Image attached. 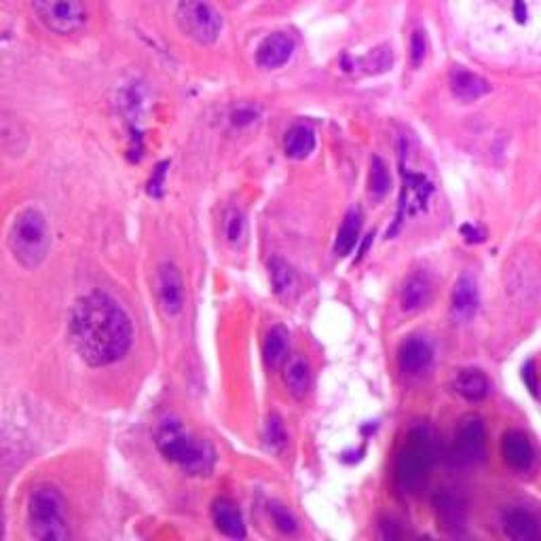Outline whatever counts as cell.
I'll use <instances>...</instances> for the list:
<instances>
[{
	"label": "cell",
	"mask_w": 541,
	"mask_h": 541,
	"mask_svg": "<svg viewBox=\"0 0 541 541\" xmlns=\"http://www.w3.org/2000/svg\"><path fill=\"white\" fill-rule=\"evenodd\" d=\"M68 334L85 364L104 369L121 359L133 343V326L125 309L104 292L85 294L72 307Z\"/></svg>",
	"instance_id": "obj_1"
},
{
	"label": "cell",
	"mask_w": 541,
	"mask_h": 541,
	"mask_svg": "<svg viewBox=\"0 0 541 541\" xmlns=\"http://www.w3.org/2000/svg\"><path fill=\"white\" fill-rule=\"evenodd\" d=\"M167 167H170V163H159L157 170L152 172V178H151V182H149V195L151 197H161L163 195Z\"/></svg>",
	"instance_id": "obj_32"
},
{
	"label": "cell",
	"mask_w": 541,
	"mask_h": 541,
	"mask_svg": "<svg viewBox=\"0 0 541 541\" xmlns=\"http://www.w3.org/2000/svg\"><path fill=\"white\" fill-rule=\"evenodd\" d=\"M176 22L182 35L197 45H213L223 32V16L210 0H180Z\"/></svg>",
	"instance_id": "obj_6"
},
{
	"label": "cell",
	"mask_w": 541,
	"mask_h": 541,
	"mask_svg": "<svg viewBox=\"0 0 541 541\" xmlns=\"http://www.w3.org/2000/svg\"><path fill=\"white\" fill-rule=\"evenodd\" d=\"M271 516H273V523H276V526L282 533H286V536H292V533H297L298 525L297 520H294L292 514L286 510L284 505H273L271 507Z\"/></svg>",
	"instance_id": "obj_31"
},
{
	"label": "cell",
	"mask_w": 541,
	"mask_h": 541,
	"mask_svg": "<svg viewBox=\"0 0 541 541\" xmlns=\"http://www.w3.org/2000/svg\"><path fill=\"white\" fill-rule=\"evenodd\" d=\"M30 5L38 22L53 35H75L87 24L83 0H30Z\"/></svg>",
	"instance_id": "obj_7"
},
{
	"label": "cell",
	"mask_w": 541,
	"mask_h": 541,
	"mask_svg": "<svg viewBox=\"0 0 541 541\" xmlns=\"http://www.w3.org/2000/svg\"><path fill=\"white\" fill-rule=\"evenodd\" d=\"M294 53V38L286 32H273L265 36L256 49V64L263 70H277L290 62Z\"/></svg>",
	"instance_id": "obj_11"
},
{
	"label": "cell",
	"mask_w": 541,
	"mask_h": 541,
	"mask_svg": "<svg viewBox=\"0 0 541 541\" xmlns=\"http://www.w3.org/2000/svg\"><path fill=\"white\" fill-rule=\"evenodd\" d=\"M478 288L476 282L470 276H461L453 290L451 300V313L455 317V322H467L473 317V313L478 309Z\"/></svg>",
	"instance_id": "obj_16"
},
{
	"label": "cell",
	"mask_w": 541,
	"mask_h": 541,
	"mask_svg": "<svg viewBox=\"0 0 541 541\" xmlns=\"http://www.w3.org/2000/svg\"><path fill=\"white\" fill-rule=\"evenodd\" d=\"M438 518H442L444 526H459L463 523V507L451 495H442L438 499Z\"/></svg>",
	"instance_id": "obj_27"
},
{
	"label": "cell",
	"mask_w": 541,
	"mask_h": 541,
	"mask_svg": "<svg viewBox=\"0 0 541 541\" xmlns=\"http://www.w3.org/2000/svg\"><path fill=\"white\" fill-rule=\"evenodd\" d=\"M288 345H290V332L284 326H273L266 334L265 340V362L269 369H279L288 358Z\"/></svg>",
	"instance_id": "obj_22"
},
{
	"label": "cell",
	"mask_w": 541,
	"mask_h": 541,
	"mask_svg": "<svg viewBox=\"0 0 541 541\" xmlns=\"http://www.w3.org/2000/svg\"><path fill=\"white\" fill-rule=\"evenodd\" d=\"M157 297L167 317H176L184 309V282L178 266L163 263L157 271Z\"/></svg>",
	"instance_id": "obj_9"
},
{
	"label": "cell",
	"mask_w": 541,
	"mask_h": 541,
	"mask_svg": "<svg viewBox=\"0 0 541 541\" xmlns=\"http://www.w3.org/2000/svg\"><path fill=\"white\" fill-rule=\"evenodd\" d=\"M486 451V432L480 417H465L457 427L455 459L459 463H478Z\"/></svg>",
	"instance_id": "obj_8"
},
{
	"label": "cell",
	"mask_w": 541,
	"mask_h": 541,
	"mask_svg": "<svg viewBox=\"0 0 541 541\" xmlns=\"http://www.w3.org/2000/svg\"><path fill=\"white\" fill-rule=\"evenodd\" d=\"M514 13H516L518 22H525V19H526V9H525L523 0H514Z\"/></svg>",
	"instance_id": "obj_34"
},
{
	"label": "cell",
	"mask_w": 541,
	"mask_h": 541,
	"mask_svg": "<svg viewBox=\"0 0 541 541\" xmlns=\"http://www.w3.org/2000/svg\"><path fill=\"white\" fill-rule=\"evenodd\" d=\"M155 442L159 453L189 476H210L216 465V453L212 446L176 419H167L159 425Z\"/></svg>",
	"instance_id": "obj_2"
},
{
	"label": "cell",
	"mask_w": 541,
	"mask_h": 541,
	"mask_svg": "<svg viewBox=\"0 0 541 541\" xmlns=\"http://www.w3.org/2000/svg\"><path fill=\"white\" fill-rule=\"evenodd\" d=\"M391 62H393V56H391L390 47H379V49L369 53V56L362 59L366 72H375V75L377 72L390 70Z\"/></svg>",
	"instance_id": "obj_29"
},
{
	"label": "cell",
	"mask_w": 541,
	"mask_h": 541,
	"mask_svg": "<svg viewBox=\"0 0 541 541\" xmlns=\"http://www.w3.org/2000/svg\"><path fill=\"white\" fill-rule=\"evenodd\" d=\"M501 453H504L505 463L516 472L531 470L533 461H536V451H533L531 440L518 430H510L504 433V440H501Z\"/></svg>",
	"instance_id": "obj_13"
},
{
	"label": "cell",
	"mask_w": 541,
	"mask_h": 541,
	"mask_svg": "<svg viewBox=\"0 0 541 541\" xmlns=\"http://www.w3.org/2000/svg\"><path fill=\"white\" fill-rule=\"evenodd\" d=\"M433 364V349L425 338H406L398 349V366L404 377H423Z\"/></svg>",
	"instance_id": "obj_10"
},
{
	"label": "cell",
	"mask_w": 541,
	"mask_h": 541,
	"mask_svg": "<svg viewBox=\"0 0 541 541\" xmlns=\"http://www.w3.org/2000/svg\"><path fill=\"white\" fill-rule=\"evenodd\" d=\"M269 271L273 290H276L279 297L288 294L294 288V284H297V276H294L292 266L282 258H273L269 263Z\"/></svg>",
	"instance_id": "obj_25"
},
{
	"label": "cell",
	"mask_w": 541,
	"mask_h": 541,
	"mask_svg": "<svg viewBox=\"0 0 541 541\" xmlns=\"http://www.w3.org/2000/svg\"><path fill=\"white\" fill-rule=\"evenodd\" d=\"M286 385L294 398H305L307 391L311 387V372H309V364L305 359H292V362L286 366V375H284Z\"/></svg>",
	"instance_id": "obj_23"
},
{
	"label": "cell",
	"mask_w": 541,
	"mask_h": 541,
	"mask_svg": "<svg viewBox=\"0 0 541 541\" xmlns=\"http://www.w3.org/2000/svg\"><path fill=\"white\" fill-rule=\"evenodd\" d=\"M9 248L26 269H36L49 254L51 235L41 210L26 208L13 218L9 229Z\"/></svg>",
	"instance_id": "obj_3"
},
{
	"label": "cell",
	"mask_w": 541,
	"mask_h": 541,
	"mask_svg": "<svg viewBox=\"0 0 541 541\" xmlns=\"http://www.w3.org/2000/svg\"><path fill=\"white\" fill-rule=\"evenodd\" d=\"M28 529L32 537L43 541H62L70 537L62 493L53 486H38L30 493Z\"/></svg>",
	"instance_id": "obj_4"
},
{
	"label": "cell",
	"mask_w": 541,
	"mask_h": 541,
	"mask_svg": "<svg viewBox=\"0 0 541 541\" xmlns=\"http://www.w3.org/2000/svg\"><path fill=\"white\" fill-rule=\"evenodd\" d=\"M265 440L266 446L273 453H282L284 446L288 444V436H286V427L282 423V419L277 415H271L269 421H266V430H265Z\"/></svg>",
	"instance_id": "obj_26"
},
{
	"label": "cell",
	"mask_w": 541,
	"mask_h": 541,
	"mask_svg": "<svg viewBox=\"0 0 541 541\" xmlns=\"http://www.w3.org/2000/svg\"><path fill=\"white\" fill-rule=\"evenodd\" d=\"M212 518L216 529L231 539L245 537V525L242 512L229 499H216L212 505Z\"/></svg>",
	"instance_id": "obj_15"
},
{
	"label": "cell",
	"mask_w": 541,
	"mask_h": 541,
	"mask_svg": "<svg viewBox=\"0 0 541 541\" xmlns=\"http://www.w3.org/2000/svg\"><path fill=\"white\" fill-rule=\"evenodd\" d=\"M224 235L233 245L242 244L245 237V218L239 210H231L224 220Z\"/></svg>",
	"instance_id": "obj_28"
},
{
	"label": "cell",
	"mask_w": 541,
	"mask_h": 541,
	"mask_svg": "<svg viewBox=\"0 0 541 541\" xmlns=\"http://www.w3.org/2000/svg\"><path fill=\"white\" fill-rule=\"evenodd\" d=\"M432 192H433V186L425 176L404 172V191H402V197H400V212H398V220H396V226H393V231L398 229L404 216H411V213L423 210L425 203L430 202Z\"/></svg>",
	"instance_id": "obj_12"
},
{
	"label": "cell",
	"mask_w": 541,
	"mask_h": 541,
	"mask_svg": "<svg viewBox=\"0 0 541 541\" xmlns=\"http://www.w3.org/2000/svg\"><path fill=\"white\" fill-rule=\"evenodd\" d=\"M523 379H525V383L529 385V390H531L533 393H537V383H536V364L529 362V364L525 366Z\"/></svg>",
	"instance_id": "obj_33"
},
{
	"label": "cell",
	"mask_w": 541,
	"mask_h": 541,
	"mask_svg": "<svg viewBox=\"0 0 541 541\" xmlns=\"http://www.w3.org/2000/svg\"><path fill=\"white\" fill-rule=\"evenodd\" d=\"M432 298V282L425 273H412L402 286V294H400V305L402 311L412 313L423 309Z\"/></svg>",
	"instance_id": "obj_17"
},
{
	"label": "cell",
	"mask_w": 541,
	"mask_h": 541,
	"mask_svg": "<svg viewBox=\"0 0 541 541\" xmlns=\"http://www.w3.org/2000/svg\"><path fill=\"white\" fill-rule=\"evenodd\" d=\"M504 531L512 539L518 541H529L539 537V525L536 516L526 510H518V507L507 510L504 514Z\"/></svg>",
	"instance_id": "obj_20"
},
{
	"label": "cell",
	"mask_w": 541,
	"mask_h": 541,
	"mask_svg": "<svg viewBox=\"0 0 541 541\" xmlns=\"http://www.w3.org/2000/svg\"><path fill=\"white\" fill-rule=\"evenodd\" d=\"M455 391L467 402H480L491 393V383L483 370L465 369L455 379Z\"/></svg>",
	"instance_id": "obj_19"
},
{
	"label": "cell",
	"mask_w": 541,
	"mask_h": 541,
	"mask_svg": "<svg viewBox=\"0 0 541 541\" xmlns=\"http://www.w3.org/2000/svg\"><path fill=\"white\" fill-rule=\"evenodd\" d=\"M436 457V446L430 430L419 427L412 430L396 461V486L400 493H417L427 480Z\"/></svg>",
	"instance_id": "obj_5"
},
{
	"label": "cell",
	"mask_w": 541,
	"mask_h": 541,
	"mask_svg": "<svg viewBox=\"0 0 541 541\" xmlns=\"http://www.w3.org/2000/svg\"><path fill=\"white\" fill-rule=\"evenodd\" d=\"M359 233H362V213L359 210H349L337 233V242H334V254L337 256H347L356 248L359 242Z\"/></svg>",
	"instance_id": "obj_21"
},
{
	"label": "cell",
	"mask_w": 541,
	"mask_h": 541,
	"mask_svg": "<svg viewBox=\"0 0 541 541\" xmlns=\"http://www.w3.org/2000/svg\"><path fill=\"white\" fill-rule=\"evenodd\" d=\"M316 131L309 125H294L286 131L284 138V152L294 161H303L316 151Z\"/></svg>",
	"instance_id": "obj_18"
},
{
	"label": "cell",
	"mask_w": 541,
	"mask_h": 541,
	"mask_svg": "<svg viewBox=\"0 0 541 541\" xmlns=\"http://www.w3.org/2000/svg\"><path fill=\"white\" fill-rule=\"evenodd\" d=\"M391 186V178H390V170H387L385 161L380 157H372L370 159V172H369V192L375 199H383L387 192H390Z\"/></svg>",
	"instance_id": "obj_24"
},
{
	"label": "cell",
	"mask_w": 541,
	"mask_h": 541,
	"mask_svg": "<svg viewBox=\"0 0 541 541\" xmlns=\"http://www.w3.org/2000/svg\"><path fill=\"white\" fill-rule=\"evenodd\" d=\"M425 57H427V36H425V30L417 28L411 36V64H412V68H419V66L425 62Z\"/></svg>",
	"instance_id": "obj_30"
},
{
	"label": "cell",
	"mask_w": 541,
	"mask_h": 541,
	"mask_svg": "<svg viewBox=\"0 0 541 541\" xmlns=\"http://www.w3.org/2000/svg\"><path fill=\"white\" fill-rule=\"evenodd\" d=\"M489 91V81L480 75H473V72L461 68V66L451 72V93L459 102H476V99L484 98Z\"/></svg>",
	"instance_id": "obj_14"
}]
</instances>
